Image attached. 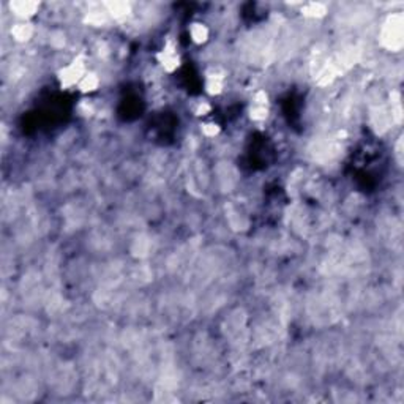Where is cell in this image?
Here are the masks:
<instances>
[{
	"instance_id": "6da1fadb",
	"label": "cell",
	"mask_w": 404,
	"mask_h": 404,
	"mask_svg": "<svg viewBox=\"0 0 404 404\" xmlns=\"http://www.w3.org/2000/svg\"><path fill=\"white\" fill-rule=\"evenodd\" d=\"M85 76V67H84V60L81 57L74 59L70 65L63 67L59 73V79L63 88H70L74 87L81 82V79Z\"/></svg>"
},
{
	"instance_id": "7a4b0ae2",
	"label": "cell",
	"mask_w": 404,
	"mask_h": 404,
	"mask_svg": "<svg viewBox=\"0 0 404 404\" xmlns=\"http://www.w3.org/2000/svg\"><path fill=\"white\" fill-rule=\"evenodd\" d=\"M158 60L163 65V68L167 73H172L180 67V59L177 56V51L172 44H167L160 54H158Z\"/></svg>"
},
{
	"instance_id": "3957f363",
	"label": "cell",
	"mask_w": 404,
	"mask_h": 404,
	"mask_svg": "<svg viewBox=\"0 0 404 404\" xmlns=\"http://www.w3.org/2000/svg\"><path fill=\"white\" fill-rule=\"evenodd\" d=\"M38 8H40V4L32 2V0H16V2L10 4V10L15 13L18 18H22V19L33 16Z\"/></svg>"
},
{
	"instance_id": "277c9868",
	"label": "cell",
	"mask_w": 404,
	"mask_h": 404,
	"mask_svg": "<svg viewBox=\"0 0 404 404\" xmlns=\"http://www.w3.org/2000/svg\"><path fill=\"white\" fill-rule=\"evenodd\" d=\"M32 35H33V27H32V24H29V22L16 24L15 27L11 29V36L19 43H24V41L30 40Z\"/></svg>"
},
{
	"instance_id": "5b68a950",
	"label": "cell",
	"mask_w": 404,
	"mask_h": 404,
	"mask_svg": "<svg viewBox=\"0 0 404 404\" xmlns=\"http://www.w3.org/2000/svg\"><path fill=\"white\" fill-rule=\"evenodd\" d=\"M190 36L193 43L196 44H204L208 40V29L207 25L202 22H193L190 25Z\"/></svg>"
},
{
	"instance_id": "8992f818",
	"label": "cell",
	"mask_w": 404,
	"mask_h": 404,
	"mask_svg": "<svg viewBox=\"0 0 404 404\" xmlns=\"http://www.w3.org/2000/svg\"><path fill=\"white\" fill-rule=\"evenodd\" d=\"M98 85H100V77L95 73H85V76L81 79V82L77 84L79 90H81V92H84V94L94 92V90L98 88Z\"/></svg>"
},
{
	"instance_id": "52a82bcc",
	"label": "cell",
	"mask_w": 404,
	"mask_h": 404,
	"mask_svg": "<svg viewBox=\"0 0 404 404\" xmlns=\"http://www.w3.org/2000/svg\"><path fill=\"white\" fill-rule=\"evenodd\" d=\"M223 77L218 76V74H210L207 77L205 81V88H207V94L210 95H218L223 92Z\"/></svg>"
},
{
	"instance_id": "ba28073f",
	"label": "cell",
	"mask_w": 404,
	"mask_h": 404,
	"mask_svg": "<svg viewBox=\"0 0 404 404\" xmlns=\"http://www.w3.org/2000/svg\"><path fill=\"white\" fill-rule=\"evenodd\" d=\"M106 8L109 11V15L114 16L115 19L125 18L129 13V5L125 2H111V4H106Z\"/></svg>"
},
{
	"instance_id": "9c48e42d",
	"label": "cell",
	"mask_w": 404,
	"mask_h": 404,
	"mask_svg": "<svg viewBox=\"0 0 404 404\" xmlns=\"http://www.w3.org/2000/svg\"><path fill=\"white\" fill-rule=\"evenodd\" d=\"M250 115H251V119L256 120V122H262L267 119V115H268V108H267V104H257L254 103L253 104V108L250 109Z\"/></svg>"
},
{
	"instance_id": "30bf717a",
	"label": "cell",
	"mask_w": 404,
	"mask_h": 404,
	"mask_svg": "<svg viewBox=\"0 0 404 404\" xmlns=\"http://www.w3.org/2000/svg\"><path fill=\"white\" fill-rule=\"evenodd\" d=\"M305 15L309 18H319L325 15V7L322 4H308L305 7Z\"/></svg>"
},
{
	"instance_id": "8fae6325",
	"label": "cell",
	"mask_w": 404,
	"mask_h": 404,
	"mask_svg": "<svg viewBox=\"0 0 404 404\" xmlns=\"http://www.w3.org/2000/svg\"><path fill=\"white\" fill-rule=\"evenodd\" d=\"M202 133L207 138H215L219 133V126L216 123H204L202 125Z\"/></svg>"
},
{
	"instance_id": "7c38bea8",
	"label": "cell",
	"mask_w": 404,
	"mask_h": 404,
	"mask_svg": "<svg viewBox=\"0 0 404 404\" xmlns=\"http://www.w3.org/2000/svg\"><path fill=\"white\" fill-rule=\"evenodd\" d=\"M210 109H212V106L207 101H199L198 106L194 108V114H196V115H205V114L210 112Z\"/></svg>"
}]
</instances>
